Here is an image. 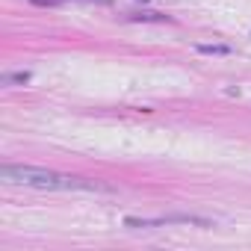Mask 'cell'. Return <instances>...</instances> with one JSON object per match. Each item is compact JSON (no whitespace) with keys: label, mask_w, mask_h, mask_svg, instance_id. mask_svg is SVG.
<instances>
[{"label":"cell","mask_w":251,"mask_h":251,"mask_svg":"<svg viewBox=\"0 0 251 251\" xmlns=\"http://www.w3.org/2000/svg\"><path fill=\"white\" fill-rule=\"evenodd\" d=\"M36 6H56V3H65V0H30Z\"/></svg>","instance_id":"5b68a950"},{"label":"cell","mask_w":251,"mask_h":251,"mask_svg":"<svg viewBox=\"0 0 251 251\" xmlns=\"http://www.w3.org/2000/svg\"><path fill=\"white\" fill-rule=\"evenodd\" d=\"M198 50L201 53H230L227 45H198Z\"/></svg>","instance_id":"277c9868"},{"label":"cell","mask_w":251,"mask_h":251,"mask_svg":"<svg viewBox=\"0 0 251 251\" xmlns=\"http://www.w3.org/2000/svg\"><path fill=\"white\" fill-rule=\"evenodd\" d=\"M127 227H169V225H192V227H213V219L189 216V213H172V216H157V219H136L127 216L124 219Z\"/></svg>","instance_id":"7a4b0ae2"},{"label":"cell","mask_w":251,"mask_h":251,"mask_svg":"<svg viewBox=\"0 0 251 251\" xmlns=\"http://www.w3.org/2000/svg\"><path fill=\"white\" fill-rule=\"evenodd\" d=\"M30 80V74L27 71H18V74H3V77H0V83H3V86H12V83H27Z\"/></svg>","instance_id":"3957f363"},{"label":"cell","mask_w":251,"mask_h":251,"mask_svg":"<svg viewBox=\"0 0 251 251\" xmlns=\"http://www.w3.org/2000/svg\"><path fill=\"white\" fill-rule=\"evenodd\" d=\"M0 177L6 183H18V186H33V189H59V192H109V186L98 183V180H86V177H74V175H59V172H48V169H36V166H0Z\"/></svg>","instance_id":"6da1fadb"}]
</instances>
